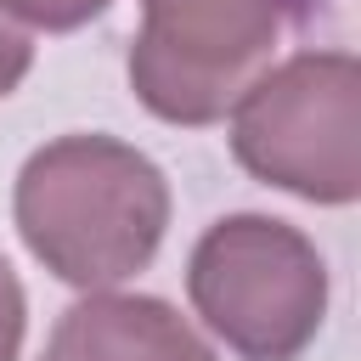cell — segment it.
<instances>
[{
	"label": "cell",
	"instance_id": "obj_3",
	"mask_svg": "<svg viewBox=\"0 0 361 361\" xmlns=\"http://www.w3.org/2000/svg\"><path fill=\"white\" fill-rule=\"evenodd\" d=\"M192 310L243 361H293L327 316V265L316 243L271 214L214 220L186 259Z\"/></svg>",
	"mask_w": 361,
	"mask_h": 361
},
{
	"label": "cell",
	"instance_id": "obj_1",
	"mask_svg": "<svg viewBox=\"0 0 361 361\" xmlns=\"http://www.w3.org/2000/svg\"><path fill=\"white\" fill-rule=\"evenodd\" d=\"M11 214L51 276L96 293L152 265L169 226V180L118 135H56L23 164Z\"/></svg>",
	"mask_w": 361,
	"mask_h": 361
},
{
	"label": "cell",
	"instance_id": "obj_4",
	"mask_svg": "<svg viewBox=\"0 0 361 361\" xmlns=\"http://www.w3.org/2000/svg\"><path fill=\"white\" fill-rule=\"evenodd\" d=\"M282 0H141L130 85L164 124H214L265 73Z\"/></svg>",
	"mask_w": 361,
	"mask_h": 361
},
{
	"label": "cell",
	"instance_id": "obj_2",
	"mask_svg": "<svg viewBox=\"0 0 361 361\" xmlns=\"http://www.w3.org/2000/svg\"><path fill=\"white\" fill-rule=\"evenodd\" d=\"M237 164L305 203L361 192V68L350 51H299L231 102Z\"/></svg>",
	"mask_w": 361,
	"mask_h": 361
},
{
	"label": "cell",
	"instance_id": "obj_6",
	"mask_svg": "<svg viewBox=\"0 0 361 361\" xmlns=\"http://www.w3.org/2000/svg\"><path fill=\"white\" fill-rule=\"evenodd\" d=\"M17 23H28V28H45V34H68V28H79V23H90V17H102L113 0H0Z\"/></svg>",
	"mask_w": 361,
	"mask_h": 361
},
{
	"label": "cell",
	"instance_id": "obj_7",
	"mask_svg": "<svg viewBox=\"0 0 361 361\" xmlns=\"http://www.w3.org/2000/svg\"><path fill=\"white\" fill-rule=\"evenodd\" d=\"M23 327H28V299H23V282H17L11 259L0 254V361H17Z\"/></svg>",
	"mask_w": 361,
	"mask_h": 361
},
{
	"label": "cell",
	"instance_id": "obj_8",
	"mask_svg": "<svg viewBox=\"0 0 361 361\" xmlns=\"http://www.w3.org/2000/svg\"><path fill=\"white\" fill-rule=\"evenodd\" d=\"M28 68H34V39H28V28L0 6V96H11V90L28 79Z\"/></svg>",
	"mask_w": 361,
	"mask_h": 361
},
{
	"label": "cell",
	"instance_id": "obj_5",
	"mask_svg": "<svg viewBox=\"0 0 361 361\" xmlns=\"http://www.w3.org/2000/svg\"><path fill=\"white\" fill-rule=\"evenodd\" d=\"M39 361H214V350L169 299L96 288L56 316Z\"/></svg>",
	"mask_w": 361,
	"mask_h": 361
}]
</instances>
